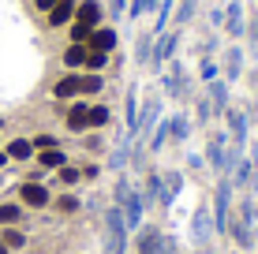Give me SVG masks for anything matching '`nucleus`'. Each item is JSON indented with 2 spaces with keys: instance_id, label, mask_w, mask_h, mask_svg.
I'll return each instance as SVG.
<instances>
[{
  "instance_id": "34",
  "label": "nucleus",
  "mask_w": 258,
  "mask_h": 254,
  "mask_svg": "<svg viewBox=\"0 0 258 254\" xmlns=\"http://www.w3.org/2000/svg\"><path fill=\"white\" fill-rule=\"evenodd\" d=\"M109 124H112V109L109 105H101V101L90 105V131H105Z\"/></svg>"
},
{
  "instance_id": "44",
  "label": "nucleus",
  "mask_w": 258,
  "mask_h": 254,
  "mask_svg": "<svg viewBox=\"0 0 258 254\" xmlns=\"http://www.w3.org/2000/svg\"><path fill=\"white\" fill-rule=\"evenodd\" d=\"M30 142H34V150H52V146H60L56 135H38V138H30Z\"/></svg>"
},
{
  "instance_id": "32",
  "label": "nucleus",
  "mask_w": 258,
  "mask_h": 254,
  "mask_svg": "<svg viewBox=\"0 0 258 254\" xmlns=\"http://www.w3.org/2000/svg\"><path fill=\"white\" fill-rule=\"evenodd\" d=\"M213 120H217V116H213L210 98H206V94H195V124H199V127H210Z\"/></svg>"
},
{
  "instance_id": "17",
  "label": "nucleus",
  "mask_w": 258,
  "mask_h": 254,
  "mask_svg": "<svg viewBox=\"0 0 258 254\" xmlns=\"http://www.w3.org/2000/svg\"><path fill=\"white\" fill-rule=\"evenodd\" d=\"M64 124H68V131L71 135H86L90 131V105H86L83 98H75L68 105V116H64Z\"/></svg>"
},
{
  "instance_id": "54",
  "label": "nucleus",
  "mask_w": 258,
  "mask_h": 254,
  "mask_svg": "<svg viewBox=\"0 0 258 254\" xmlns=\"http://www.w3.org/2000/svg\"><path fill=\"white\" fill-rule=\"evenodd\" d=\"M254 8H258V0H254Z\"/></svg>"
},
{
  "instance_id": "13",
  "label": "nucleus",
  "mask_w": 258,
  "mask_h": 254,
  "mask_svg": "<svg viewBox=\"0 0 258 254\" xmlns=\"http://www.w3.org/2000/svg\"><path fill=\"white\" fill-rule=\"evenodd\" d=\"M202 94H206L210 105H213V116H225V112L232 109V82H225V78L206 82V86H202Z\"/></svg>"
},
{
  "instance_id": "21",
  "label": "nucleus",
  "mask_w": 258,
  "mask_h": 254,
  "mask_svg": "<svg viewBox=\"0 0 258 254\" xmlns=\"http://www.w3.org/2000/svg\"><path fill=\"white\" fill-rule=\"evenodd\" d=\"M135 120H139V90L127 86V94H123V135L127 138H135Z\"/></svg>"
},
{
  "instance_id": "39",
  "label": "nucleus",
  "mask_w": 258,
  "mask_h": 254,
  "mask_svg": "<svg viewBox=\"0 0 258 254\" xmlns=\"http://www.w3.org/2000/svg\"><path fill=\"white\" fill-rule=\"evenodd\" d=\"M90 34H94V26L71 19V26H68V41H71V45H86V41H90Z\"/></svg>"
},
{
  "instance_id": "51",
  "label": "nucleus",
  "mask_w": 258,
  "mask_h": 254,
  "mask_svg": "<svg viewBox=\"0 0 258 254\" xmlns=\"http://www.w3.org/2000/svg\"><path fill=\"white\" fill-rule=\"evenodd\" d=\"M4 164H8V153H4V150H0V168H4Z\"/></svg>"
},
{
  "instance_id": "49",
  "label": "nucleus",
  "mask_w": 258,
  "mask_h": 254,
  "mask_svg": "<svg viewBox=\"0 0 258 254\" xmlns=\"http://www.w3.org/2000/svg\"><path fill=\"white\" fill-rule=\"evenodd\" d=\"M243 75H247V82H251V86H254V98H258V64H251V67H247V71H243Z\"/></svg>"
},
{
  "instance_id": "14",
  "label": "nucleus",
  "mask_w": 258,
  "mask_h": 254,
  "mask_svg": "<svg viewBox=\"0 0 258 254\" xmlns=\"http://www.w3.org/2000/svg\"><path fill=\"white\" fill-rule=\"evenodd\" d=\"M116 45H120V30L112 23H101V26H94V34H90V41H86V49L90 52H116Z\"/></svg>"
},
{
  "instance_id": "31",
  "label": "nucleus",
  "mask_w": 258,
  "mask_h": 254,
  "mask_svg": "<svg viewBox=\"0 0 258 254\" xmlns=\"http://www.w3.org/2000/svg\"><path fill=\"white\" fill-rule=\"evenodd\" d=\"M4 153H8V161H30V157L38 153V150H34V142H30V138H12Z\"/></svg>"
},
{
  "instance_id": "45",
  "label": "nucleus",
  "mask_w": 258,
  "mask_h": 254,
  "mask_svg": "<svg viewBox=\"0 0 258 254\" xmlns=\"http://www.w3.org/2000/svg\"><path fill=\"white\" fill-rule=\"evenodd\" d=\"M79 168H83V180L86 183H94L97 176H101V164H79Z\"/></svg>"
},
{
  "instance_id": "37",
  "label": "nucleus",
  "mask_w": 258,
  "mask_h": 254,
  "mask_svg": "<svg viewBox=\"0 0 258 254\" xmlns=\"http://www.w3.org/2000/svg\"><path fill=\"white\" fill-rule=\"evenodd\" d=\"M195 78H199L202 86H206V82H213V78H221V60L202 56V64H199V71H195Z\"/></svg>"
},
{
  "instance_id": "8",
  "label": "nucleus",
  "mask_w": 258,
  "mask_h": 254,
  "mask_svg": "<svg viewBox=\"0 0 258 254\" xmlns=\"http://www.w3.org/2000/svg\"><path fill=\"white\" fill-rule=\"evenodd\" d=\"M213 213H210V202H199L191 213V243L195 247H210L213 243Z\"/></svg>"
},
{
  "instance_id": "53",
  "label": "nucleus",
  "mask_w": 258,
  "mask_h": 254,
  "mask_svg": "<svg viewBox=\"0 0 258 254\" xmlns=\"http://www.w3.org/2000/svg\"><path fill=\"white\" fill-rule=\"evenodd\" d=\"M221 4H228V0H221Z\"/></svg>"
},
{
  "instance_id": "1",
  "label": "nucleus",
  "mask_w": 258,
  "mask_h": 254,
  "mask_svg": "<svg viewBox=\"0 0 258 254\" xmlns=\"http://www.w3.org/2000/svg\"><path fill=\"white\" fill-rule=\"evenodd\" d=\"M112 206H120L123 213V224H127V232H139L142 228V217H146V198H142L139 183L123 172V176H116V183H112Z\"/></svg>"
},
{
  "instance_id": "6",
  "label": "nucleus",
  "mask_w": 258,
  "mask_h": 254,
  "mask_svg": "<svg viewBox=\"0 0 258 254\" xmlns=\"http://www.w3.org/2000/svg\"><path fill=\"white\" fill-rule=\"evenodd\" d=\"M176 49H180V30H176V26H172V30H161V34L154 38V56H150V71L161 75V71H165V64L176 56Z\"/></svg>"
},
{
  "instance_id": "27",
  "label": "nucleus",
  "mask_w": 258,
  "mask_h": 254,
  "mask_svg": "<svg viewBox=\"0 0 258 254\" xmlns=\"http://www.w3.org/2000/svg\"><path fill=\"white\" fill-rule=\"evenodd\" d=\"M71 19H75V0H60V4L45 15L49 26H71Z\"/></svg>"
},
{
  "instance_id": "25",
  "label": "nucleus",
  "mask_w": 258,
  "mask_h": 254,
  "mask_svg": "<svg viewBox=\"0 0 258 254\" xmlns=\"http://www.w3.org/2000/svg\"><path fill=\"white\" fill-rule=\"evenodd\" d=\"M161 176H165V202H168V209H172V202L180 198V191H183L187 180H183L180 168H168V172H161Z\"/></svg>"
},
{
  "instance_id": "3",
  "label": "nucleus",
  "mask_w": 258,
  "mask_h": 254,
  "mask_svg": "<svg viewBox=\"0 0 258 254\" xmlns=\"http://www.w3.org/2000/svg\"><path fill=\"white\" fill-rule=\"evenodd\" d=\"M105 254H127V243H131V232L127 224H123V213L120 206H105Z\"/></svg>"
},
{
  "instance_id": "55",
  "label": "nucleus",
  "mask_w": 258,
  "mask_h": 254,
  "mask_svg": "<svg viewBox=\"0 0 258 254\" xmlns=\"http://www.w3.org/2000/svg\"><path fill=\"white\" fill-rule=\"evenodd\" d=\"M0 183H4V180H0Z\"/></svg>"
},
{
  "instance_id": "9",
  "label": "nucleus",
  "mask_w": 258,
  "mask_h": 254,
  "mask_svg": "<svg viewBox=\"0 0 258 254\" xmlns=\"http://www.w3.org/2000/svg\"><path fill=\"white\" fill-rule=\"evenodd\" d=\"M225 150H228V131L217 127L206 135V150H202V157H206V168L213 172V176H221V168H225Z\"/></svg>"
},
{
  "instance_id": "41",
  "label": "nucleus",
  "mask_w": 258,
  "mask_h": 254,
  "mask_svg": "<svg viewBox=\"0 0 258 254\" xmlns=\"http://www.w3.org/2000/svg\"><path fill=\"white\" fill-rule=\"evenodd\" d=\"M101 90H105V78L83 71V98H86V94H101Z\"/></svg>"
},
{
  "instance_id": "33",
  "label": "nucleus",
  "mask_w": 258,
  "mask_h": 254,
  "mask_svg": "<svg viewBox=\"0 0 258 254\" xmlns=\"http://www.w3.org/2000/svg\"><path fill=\"white\" fill-rule=\"evenodd\" d=\"M23 224V202H0V228Z\"/></svg>"
},
{
  "instance_id": "30",
  "label": "nucleus",
  "mask_w": 258,
  "mask_h": 254,
  "mask_svg": "<svg viewBox=\"0 0 258 254\" xmlns=\"http://www.w3.org/2000/svg\"><path fill=\"white\" fill-rule=\"evenodd\" d=\"M86 56H90V49H86V45H68L60 60H64L68 71H83V67H86Z\"/></svg>"
},
{
  "instance_id": "16",
  "label": "nucleus",
  "mask_w": 258,
  "mask_h": 254,
  "mask_svg": "<svg viewBox=\"0 0 258 254\" xmlns=\"http://www.w3.org/2000/svg\"><path fill=\"white\" fill-rule=\"evenodd\" d=\"M254 232H258L254 224H247L243 217H236V213H232V221H228V232H225V235L236 243L239 250H254V247H258V235H254Z\"/></svg>"
},
{
  "instance_id": "5",
  "label": "nucleus",
  "mask_w": 258,
  "mask_h": 254,
  "mask_svg": "<svg viewBox=\"0 0 258 254\" xmlns=\"http://www.w3.org/2000/svg\"><path fill=\"white\" fill-rule=\"evenodd\" d=\"M221 120H225L228 142L239 146V150H247V142H251V116H247V109H243V105H232Z\"/></svg>"
},
{
  "instance_id": "42",
  "label": "nucleus",
  "mask_w": 258,
  "mask_h": 254,
  "mask_svg": "<svg viewBox=\"0 0 258 254\" xmlns=\"http://www.w3.org/2000/svg\"><path fill=\"white\" fill-rule=\"evenodd\" d=\"M105 12H109V23L116 26V19L127 15V0H109V4H105Z\"/></svg>"
},
{
  "instance_id": "19",
  "label": "nucleus",
  "mask_w": 258,
  "mask_h": 254,
  "mask_svg": "<svg viewBox=\"0 0 258 254\" xmlns=\"http://www.w3.org/2000/svg\"><path fill=\"white\" fill-rule=\"evenodd\" d=\"M52 98H56V101L83 98V71H68L64 78H56V82H52Z\"/></svg>"
},
{
  "instance_id": "46",
  "label": "nucleus",
  "mask_w": 258,
  "mask_h": 254,
  "mask_svg": "<svg viewBox=\"0 0 258 254\" xmlns=\"http://www.w3.org/2000/svg\"><path fill=\"white\" fill-rule=\"evenodd\" d=\"M187 168H191V172L206 168V157H202V153H191V157H187Z\"/></svg>"
},
{
  "instance_id": "43",
  "label": "nucleus",
  "mask_w": 258,
  "mask_h": 254,
  "mask_svg": "<svg viewBox=\"0 0 258 254\" xmlns=\"http://www.w3.org/2000/svg\"><path fill=\"white\" fill-rule=\"evenodd\" d=\"M206 19H210V26H213V30H221V26H225V4L210 8V12H206Z\"/></svg>"
},
{
  "instance_id": "24",
  "label": "nucleus",
  "mask_w": 258,
  "mask_h": 254,
  "mask_svg": "<svg viewBox=\"0 0 258 254\" xmlns=\"http://www.w3.org/2000/svg\"><path fill=\"white\" fill-rule=\"evenodd\" d=\"M251 176H254V164H251V157H243V161H239L236 168L228 172V180H232V191H239V195H243V191L251 187Z\"/></svg>"
},
{
  "instance_id": "2",
  "label": "nucleus",
  "mask_w": 258,
  "mask_h": 254,
  "mask_svg": "<svg viewBox=\"0 0 258 254\" xmlns=\"http://www.w3.org/2000/svg\"><path fill=\"white\" fill-rule=\"evenodd\" d=\"M232 180L228 176H217V183H213V198H210V213H213V232L225 235L228 232V221H232L236 206H232Z\"/></svg>"
},
{
  "instance_id": "52",
  "label": "nucleus",
  "mask_w": 258,
  "mask_h": 254,
  "mask_svg": "<svg viewBox=\"0 0 258 254\" xmlns=\"http://www.w3.org/2000/svg\"><path fill=\"white\" fill-rule=\"evenodd\" d=\"M0 254H12V250H8V247H4V243H0Z\"/></svg>"
},
{
  "instance_id": "12",
  "label": "nucleus",
  "mask_w": 258,
  "mask_h": 254,
  "mask_svg": "<svg viewBox=\"0 0 258 254\" xmlns=\"http://www.w3.org/2000/svg\"><path fill=\"white\" fill-rule=\"evenodd\" d=\"M221 34H228V41H243L247 38V12L239 0H228L225 4V26H221Z\"/></svg>"
},
{
  "instance_id": "11",
  "label": "nucleus",
  "mask_w": 258,
  "mask_h": 254,
  "mask_svg": "<svg viewBox=\"0 0 258 254\" xmlns=\"http://www.w3.org/2000/svg\"><path fill=\"white\" fill-rule=\"evenodd\" d=\"M247 71V52L239 49V41H228V49L221 52V78L225 82H239Z\"/></svg>"
},
{
  "instance_id": "23",
  "label": "nucleus",
  "mask_w": 258,
  "mask_h": 254,
  "mask_svg": "<svg viewBox=\"0 0 258 254\" xmlns=\"http://www.w3.org/2000/svg\"><path fill=\"white\" fill-rule=\"evenodd\" d=\"M154 38H157L154 30H139V38H135V64H139V67H150V56H154Z\"/></svg>"
},
{
  "instance_id": "47",
  "label": "nucleus",
  "mask_w": 258,
  "mask_h": 254,
  "mask_svg": "<svg viewBox=\"0 0 258 254\" xmlns=\"http://www.w3.org/2000/svg\"><path fill=\"white\" fill-rule=\"evenodd\" d=\"M86 150H90V153H101V135H86Z\"/></svg>"
},
{
  "instance_id": "29",
  "label": "nucleus",
  "mask_w": 258,
  "mask_h": 254,
  "mask_svg": "<svg viewBox=\"0 0 258 254\" xmlns=\"http://www.w3.org/2000/svg\"><path fill=\"white\" fill-rule=\"evenodd\" d=\"M195 15H199V0H176V12H172V26L183 30Z\"/></svg>"
},
{
  "instance_id": "50",
  "label": "nucleus",
  "mask_w": 258,
  "mask_h": 254,
  "mask_svg": "<svg viewBox=\"0 0 258 254\" xmlns=\"http://www.w3.org/2000/svg\"><path fill=\"white\" fill-rule=\"evenodd\" d=\"M161 254H176V239L172 235H161Z\"/></svg>"
},
{
  "instance_id": "20",
  "label": "nucleus",
  "mask_w": 258,
  "mask_h": 254,
  "mask_svg": "<svg viewBox=\"0 0 258 254\" xmlns=\"http://www.w3.org/2000/svg\"><path fill=\"white\" fill-rule=\"evenodd\" d=\"M165 124H168V142H187L195 131V120L187 112H172V116H165Z\"/></svg>"
},
{
  "instance_id": "22",
  "label": "nucleus",
  "mask_w": 258,
  "mask_h": 254,
  "mask_svg": "<svg viewBox=\"0 0 258 254\" xmlns=\"http://www.w3.org/2000/svg\"><path fill=\"white\" fill-rule=\"evenodd\" d=\"M101 19H105V4H97V0H83V4H75V23L101 26Z\"/></svg>"
},
{
  "instance_id": "35",
  "label": "nucleus",
  "mask_w": 258,
  "mask_h": 254,
  "mask_svg": "<svg viewBox=\"0 0 258 254\" xmlns=\"http://www.w3.org/2000/svg\"><path fill=\"white\" fill-rule=\"evenodd\" d=\"M165 146H168V124L161 120V124H157L154 131H150V138H146V150H150V153H161Z\"/></svg>"
},
{
  "instance_id": "7",
  "label": "nucleus",
  "mask_w": 258,
  "mask_h": 254,
  "mask_svg": "<svg viewBox=\"0 0 258 254\" xmlns=\"http://www.w3.org/2000/svg\"><path fill=\"white\" fill-rule=\"evenodd\" d=\"M161 120H165V105H161V98H157V94H150V98L142 101V109H139V120H135V138H142V142H146V138H150V131L161 124Z\"/></svg>"
},
{
  "instance_id": "40",
  "label": "nucleus",
  "mask_w": 258,
  "mask_h": 254,
  "mask_svg": "<svg viewBox=\"0 0 258 254\" xmlns=\"http://www.w3.org/2000/svg\"><path fill=\"white\" fill-rule=\"evenodd\" d=\"M109 52H90V56H86V67H83V71H90V75H101L105 71V67H109Z\"/></svg>"
},
{
  "instance_id": "38",
  "label": "nucleus",
  "mask_w": 258,
  "mask_h": 254,
  "mask_svg": "<svg viewBox=\"0 0 258 254\" xmlns=\"http://www.w3.org/2000/svg\"><path fill=\"white\" fill-rule=\"evenodd\" d=\"M56 180L64 183V187L71 191V187H79V183H83V168H79V164H64V168H56Z\"/></svg>"
},
{
  "instance_id": "18",
  "label": "nucleus",
  "mask_w": 258,
  "mask_h": 254,
  "mask_svg": "<svg viewBox=\"0 0 258 254\" xmlns=\"http://www.w3.org/2000/svg\"><path fill=\"white\" fill-rule=\"evenodd\" d=\"M161 228L157 224H146L142 221V228L135 232V254H161Z\"/></svg>"
},
{
  "instance_id": "15",
  "label": "nucleus",
  "mask_w": 258,
  "mask_h": 254,
  "mask_svg": "<svg viewBox=\"0 0 258 254\" xmlns=\"http://www.w3.org/2000/svg\"><path fill=\"white\" fill-rule=\"evenodd\" d=\"M19 202L26 209H45V206H52V191L45 187V183L26 180V183H19Z\"/></svg>"
},
{
  "instance_id": "4",
  "label": "nucleus",
  "mask_w": 258,
  "mask_h": 254,
  "mask_svg": "<svg viewBox=\"0 0 258 254\" xmlns=\"http://www.w3.org/2000/svg\"><path fill=\"white\" fill-rule=\"evenodd\" d=\"M168 64H172V67H168L165 78H161V82H165V94H168L172 101H191V98H195V86H199V78H191V75H187L183 60H176V56H172Z\"/></svg>"
},
{
  "instance_id": "28",
  "label": "nucleus",
  "mask_w": 258,
  "mask_h": 254,
  "mask_svg": "<svg viewBox=\"0 0 258 254\" xmlns=\"http://www.w3.org/2000/svg\"><path fill=\"white\" fill-rule=\"evenodd\" d=\"M34 157H38V164L45 172H56V168H64V164H68V153L60 150V146H52V150H38Z\"/></svg>"
},
{
  "instance_id": "48",
  "label": "nucleus",
  "mask_w": 258,
  "mask_h": 254,
  "mask_svg": "<svg viewBox=\"0 0 258 254\" xmlns=\"http://www.w3.org/2000/svg\"><path fill=\"white\" fill-rule=\"evenodd\" d=\"M56 4H60V0H34V8H38L41 15H49V12H52V8H56Z\"/></svg>"
},
{
  "instance_id": "10",
  "label": "nucleus",
  "mask_w": 258,
  "mask_h": 254,
  "mask_svg": "<svg viewBox=\"0 0 258 254\" xmlns=\"http://www.w3.org/2000/svg\"><path fill=\"white\" fill-rule=\"evenodd\" d=\"M139 191H142V198H146V206H157L161 213H168V202H165V176H161V168H146V172H142Z\"/></svg>"
},
{
  "instance_id": "36",
  "label": "nucleus",
  "mask_w": 258,
  "mask_h": 254,
  "mask_svg": "<svg viewBox=\"0 0 258 254\" xmlns=\"http://www.w3.org/2000/svg\"><path fill=\"white\" fill-rule=\"evenodd\" d=\"M0 243H4L8 250H23V247H26V232L19 228V224H12V228L0 232Z\"/></svg>"
},
{
  "instance_id": "26",
  "label": "nucleus",
  "mask_w": 258,
  "mask_h": 254,
  "mask_svg": "<svg viewBox=\"0 0 258 254\" xmlns=\"http://www.w3.org/2000/svg\"><path fill=\"white\" fill-rule=\"evenodd\" d=\"M52 209H56V213H64V217H75V213H83V198H79L75 191H64V195L52 198Z\"/></svg>"
}]
</instances>
